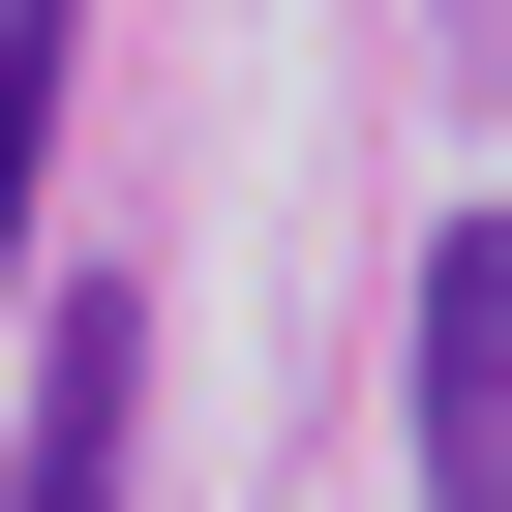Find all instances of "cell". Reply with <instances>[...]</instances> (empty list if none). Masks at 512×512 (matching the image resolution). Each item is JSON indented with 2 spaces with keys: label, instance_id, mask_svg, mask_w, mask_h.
<instances>
[{
  "label": "cell",
  "instance_id": "3",
  "mask_svg": "<svg viewBox=\"0 0 512 512\" xmlns=\"http://www.w3.org/2000/svg\"><path fill=\"white\" fill-rule=\"evenodd\" d=\"M61 31H91V0H0V302H31V151H61Z\"/></svg>",
  "mask_w": 512,
  "mask_h": 512
},
{
  "label": "cell",
  "instance_id": "1",
  "mask_svg": "<svg viewBox=\"0 0 512 512\" xmlns=\"http://www.w3.org/2000/svg\"><path fill=\"white\" fill-rule=\"evenodd\" d=\"M422 512H512V211L422 272Z\"/></svg>",
  "mask_w": 512,
  "mask_h": 512
},
{
  "label": "cell",
  "instance_id": "2",
  "mask_svg": "<svg viewBox=\"0 0 512 512\" xmlns=\"http://www.w3.org/2000/svg\"><path fill=\"white\" fill-rule=\"evenodd\" d=\"M121 392H151V302H61V332H31V452H0V512H121Z\"/></svg>",
  "mask_w": 512,
  "mask_h": 512
}]
</instances>
